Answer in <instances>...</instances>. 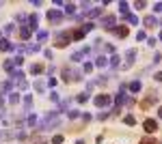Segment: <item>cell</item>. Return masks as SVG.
Masks as SVG:
<instances>
[{
  "instance_id": "obj_11",
  "label": "cell",
  "mask_w": 162,
  "mask_h": 144,
  "mask_svg": "<svg viewBox=\"0 0 162 144\" xmlns=\"http://www.w3.org/2000/svg\"><path fill=\"white\" fill-rule=\"evenodd\" d=\"M143 24L147 28H153V26H158V19H156V15H147V17H143Z\"/></svg>"
},
{
  "instance_id": "obj_18",
  "label": "cell",
  "mask_w": 162,
  "mask_h": 144,
  "mask_svg": "<svg viewBox=\"0 0 162 144\" xmlns=\"http://www.w3.org/2000/svg\"><path fill=\"white\" fill-rule=\"evenodd\" d=\"M132 92H141V88H143V84L138 82V80H134V82H130V86H128Z\"/></svg>"
},
{
  "instance_id": "obj_7",
  "label": "cell",
  "mask_w": 162,
  "mask_h": 144,
  "mask_svg": "<svg viewBox=\"0 0 162 144\" xmlns=\"http://www.w3.org/2000/svg\"><path fill=\"white\" fill-rule=\"evenodd\" d=\"M45 17H48V22H50V24H58L63 15H61V11H56V9H50Z\"/></svg>"
},
{
  "instance_id": "obj_41",
  "label": "cell",
  "mask_w": 162,
  "mask_h": 144,
  "mask_svg": "<svg viewBox=\"0 0 162 144\" xmlns=\"http://www.w3.org/2000/svg\"><path fill=\"white\" fill-rule=\"evenodd\" d=\"M125 19H128L130 24H138V15H132V13H130V15H125Z\"/></svg>"
},
{
  "instance_id": "obj_14",
  "label": "cell",
  "mask_w": 162,
  "mask_h": 144,
  "mask_svg": "<svg viewBox=\"0 0 162 144\" xmlns=\"http://www.w3.org/2000/svg\"><path fill=\"white\" fill-rule=\"evenodd\" d=\"M112 32H114V35H117V37H121V39H125L130 30H128V26H119V28H114Z\"/></svg>"
},
{
  "instance_id": "obj_5",
  "label": "cell",
  "mask_w": 162,
  "mask_h": 144,
  "mask_svg": "<svg viewBox=\"0 0 162 144\" xmlns=\"http://www.w3.org/2000/svg\"><path fill=\"white\" fill-rule=\"evenodd\" d=\"M158 101V95L156 92H149V97L147 99H143L141 103H138V108H141V110H149L151 108V103H156Z\"/></svg>"
},
{
  "instance_id": "obj_8",
  "label": "cell",
  "mask_w": 162,
  "mask_h": 144,
  "mask_svg": "<svg viewBox=\"0 0 162 144\" xmlns=\"http://www.w3.org/2000/svg\"><path fill=\"white\" fill-rule=\"evenodd\" d=\"M125 60H128V62L123 65V71L134 65V60H136V50H128V52H125Z\"/></svg>"
},
{
  "instance_id": "obj_21",
  "label": "cell",
  "mask_w": 162,
  "mask_h": 144,
  "mask_svg": "<svg viewBox=\"0 0 162 144\" xmlns=\"http://www.w3.org/2000/svg\"><path fill=\"white\" fill-rule=\"evenodd\" d=\"M2 69H5V71H9V73H11V71L15 69V62H13V58L5 60V62H2Z\"/></svg>"
},
{
  "instance_id": "obj_13",
  "label": "cell",
  "mask_w": 162,
  "mask_h": 144,
  "mask_svg": "<svg viewBox=\"0 0 162 144\" xmlns=\"http://www.w3.org/2000/svg\"><path fill=\"white\" fill-rule=\"evenodd\" d=\"M30 35H33V30H30L28 26H22V28H19V37L24 39V41H28V39H30Z\"/></svg>"
},
{
  "instance_id": "obj_33",
  "label": "cell",
  "mask_w": 162,
  "mask_h": 144,
  "mask_svg": "<svg viewBox=\"0 0 162 144\" xmlns=\"http://www.w3.org/2000/svg\"><path fill=\"white\" fill-rule=\"evenodd\" d=\"M30 105H33V97H30V95H26V97H24V110L28 112V110H30Z\"/></svg>"
},
{
  "instance_id": "obj_3",
  "label": "cell",
  "mask_w": 162,
  "mask_h": 144,
  "mask_svg": "<svg viewBox=\"0 0 162 144\" xmlns=\"http://www.w3.org/2000/svg\"><path fill=\"white\" fill-rule=\"evenodd\" d=\"M125 99H128V95H125V84H121L119 92L114 95V108H119V110H121V105L125 103Z\"/></svg>"
},
{
  "instance_id": "obj_37",
  "label": "cell",
  "mask_w": 162,
  "mask_h": 144,
  "mask_svg": "<svg viewBox=\"0 0 162 144\" xmlns=\"http://www.w3.org/2000/svg\"><path fill=\"white\" fill-rule=\"evenodd\" d=\"M141 144H160V142H158L156 138H149V136H147V138H143V140H141Z\"/></svg>"
},
{
  "instance_id": "obj_44",
  "label": "cell",
  "mask_w": 162,
  "mask_h": 144,
  "mask_svg": "<svg viewBox=\"0 0 162 144\" xmlns=\"http://www.w3.org/2000/svg\"><path fill=\"white\" fill-rule=\"evenodd\" d=\"M145 39H147V35H145L143 30H138V32H136V41H145Z\"/></svg>"
},
{
  "instance_id": "obj_23",
  "label": "cell",
  "mask_w": 162,
  "mask_h": 144,
  "mask_svg": "<svg viewBox=\"0 0 162 144\" xmlns=\"http://www.w3.org/2000/svg\"><path fill=\"white\" fill-rule=\"evenodd\" d=\"M82 39H84V32H82V30H80V28H78V30H74V32H72V41H82Z\"/></svg>"
},
{
  "instance_id": "obj_32",
  "label": "cell",
  "mask_w": 162,
  "mask_h": 144,
  "mask_svg": "<svg viewBox=\"0 0 162 144\" xmlns=\"http://www.w3.org/2000/svg\"><path fill=\"white\" fill-rule=\"evenodd\" d=\"M45 39H48V32H45V30H39V32H37V43H43Z\"/></svg>"
},
{
  "instance_id": "obj_55",
  "label": "cell",
  "mask_w": 162,
  "mask_h": 144,
  "mask_svg": "<svg viewBox=\"0 0 162 144\" xmlns=\"http://www.w3.org/2000/svg\"><path fill=\"white\" fill-rule=\"evenodd\" d=\"M43 54H45V58H54V54H52V50H45Z\"/></svg>"
},
{
  "instance_id": "obj_27",
  "label": "cell",
  "mask_w": 162,
  "mask_h": 144,
  "mask_svg": "<svg viewBox=\"0 0 162 144\" xmlns=\"http://www.w3.org/2000/svg\"><path fill=\"white\" fill-rule=\"evenodd\" d=\"M123 123H125V125H130V127H134V125H136V118H134V114H128V116L123 118Z\"/></svg>"
},
{
  "instance_id": "obj_1",
  "label": "cell",
  "mask_w": 162,
  "mask_h": 144,
  "mask_svg": "<svg viewBox=\"0 0 162 144\" xmlns=\"http://www.w3.org/2000/svg\"><path fill=\"white\" fill-rule=\"evenodd\" d=\"M69 41H72V32H69V30H63V32H58L56 35V47H67L69 45Z\"/></svg>"
},
{
  "instance_id": "obj_46",
  "label": "cell",
  "mask_w": 162,
  "mask_h": 144,
  "mask_svg": "<svg viewBox=\"0 0 162 144\" xmlns=\"http://www.w3.org/2000/svg\"><path fill=\"white\" fill-rule=\"evenodd\" d=\"M50 99H52L54 103H61V97H58V92H54V90H52V95H50Z\"/></svg>"
},
{
  "instance_id": "obj_16",
  "label": "cell",
  "mask_w": 162,
  "mask_h": 144,
  "mask_svg": "<svg viewBox=\"0 0 162 144\" xmlns=\"http://www.w3.org/2000/svg\"><path fill=\"white\" fill-rule=\"evenodd\" d=\"M15 22H19L22 26H28V15L26 13H17L15 15Z\"/></svg>"
},
{
  "instance_id": "obj_45",
  "label": "cell",
  "mask_w": 162,
  "mask_h": 144,
  "mask_svg": "<svg viewBox=\"0 0 162 144\" xmlns=\"http://www.w3.org/2000/svg\"><path fill=\"white\" fill-rule=\"evenodd\" d=\"M104 52H110V54H114V45H112V43H106V45H104Z\"/></svg>"
},
{
  "instance_id": "obj_48",
  "label": "cell",
  "mask_w": 162,
  "mask_h": 144,
  "mask_svg": "<svg viewBox=\"0 0 162 144\" xmlns=\"http://www.w3.org/2000/svg\"><path fill=\"white\" fill-rule=\"evenodd\" d=\"M61 110L65 112V110H69V99H65V101H61Z\"/></svg>"
},
{
  "instance_id": "obj_35",
  "label": "cell",
  "mask_w": 162,
  "mask_h": 144,
  "mask_svg": "<svg viewBox=\"0 0 162 144\" xmlns=\"http://www.w3.org/2000/svg\"><path fill=\"white\" fill-rule=\"evenodd\" d=\"M15 86H17L19 90H26V88H28V82H26V80H17V82H15Z\"/></svg>"
},
{
  "instance_id": "obj_47",
  "label": "cell",
  "mask_w": 162,
  "mask_h": 144,
  "mask_svg": "<svg viewBox=\"0 0 162 144\" xmlns=\"http://www.w3.org/2000/svg\"><path fill=\"white\" fill-rule=\"evenodd\" d=\"M63 140H65L63 136H54V138H52V144H63Z\"/></svg>"
},
{
  "instance_id": "obj_28",
  "label": "cell",
  "mask_w": 162,
  "mask_h": 144,
  "mask_svg": "<svg viewBox=\"0 0 162 144\" xmlns=\"http://www.w3.org/2000/svg\"><path fill=\"white\" fill-rule=\"evenodd\" d=\"M80 80H82V71L74 69V71H72V82H80Z\"/></svg>"
},
{
  "instance_id": "obj_4",
  "label": "cell",
  "mask_w": 162,
  "mask_h": 144,
  "mask_svg": "<svg viewBox=\"0 0 162 144\" xmlns=\"http://www.w3.org/2000/svg\"><path fill=\"white\" fill-rule=\"evenodd\" d=\"M102 26L106 30H114V26H117V17H114V15H104L102 17Z\"/></svg>"
},
{
  "instance_id": "obj_62",
  "label": "cell",
  "mask_w": 162,
  "mask_h": 144,
  "mask_svg": "<svg viewBox=\"0 0 162 144\" xmlns=\"http://www.w3.org/2000/svg\"><path fill=\"white\" fill-rule=\"evenodd\" d=\"M0 7H2V2H0Z\"/></svg>"
},
{
  "instance_id": "obj_31",
  "label": "cell",
  "mask_w": 162,
  "mask_h": 144,
  "mask_svg": "<svg viewBox=\"0 0 162 144\" xmlns=\"http://www.w3.org/2000/svg\"><path fill=\"white\" fill-rule=\"evenodd\" d=\"M28 50H30V54L41 52V43H30V45H28Z\"/></svg>"
},
{
  "instance_id": "obj_49",
  "label": "cell",
  "mask_w": 162,
  "mask_h": 144,
  "mask_svg": "<svg viewBox=\"0 0 162 144\" xmlns=\"http://www.w3.org/2000/svg\"><path fill=\"white\" fill-rule=\"evenodd\" d=\"M13 62H15V67H19L22 62H24V56H17V58H13Z\"/></svg>"
},
{
  "instance_id": "obj_24",
  "label": "cell",
  "mask_w": 162,
  "mask_h": 144,
  "mask_svg": "<svg viewBox=\"0 0 162 144\" xmlns=\"http://www.w3.org/2000/svg\"><path fill=\"white\" fill-rule=\"evenodd\" d=\"M63 7H65V13H67V15H74V13H76V5H72V2H65Z\"/></svg>"
},
{
  "instance_id": "obj_43",
  "label": "cell",
  "mask_w": 162,
  "mask_h": 144,
  "mask_svg": "<svg viewBox=\"0 0 162 144\" xmlns=\"http://www.w3.org/2000/svg\"><path fill=\"white\" fill-rule=\"evenodd\" d=\"M80 9H82L84 13H89L91 9H93V7H91V2H82V5H80Z\"/></svg>"
},
{
  "instance_id": "obj_2",
  "label": "cell",
  "mask_w": 162,
  "mask_h": 144,
  "mask_svg": "<svg viewBox=\"0 0 162 144\" xmlns=\"http://www.w3.org/2000/svg\"><path fill=\"white\" fill-rule=\"evenodd\" d=\"M93 103H95L97 108H108V105L112 103V97H110V95H106V92H102V95H97V97L93 99Z\"/></svg>"
},
{
  "instance_id": "obj_22",
  "label": "cell",
  "mask_w": 162,
  "mask_h": 144,
  "mask_svg": "<svg viewBox=\"0 0 162 144\" xmlns=\"http://www.w3.org/2000/svg\"><path fill=\"white\" fill-rule=\"evenodd\" d=\"M106 65H108V58H106V56H97V58H95V67L104 69Z\"/></svg>"
},
{
  "instance_id": "obj_56",
  "label": "cell",
  "mask_w": 162,
  "mask_h": 144,
  "mask_svg": "<svg viewBox=\"0 0 162 144\" xmlns=\"http://www.w3.org/2000/svg\"><path fill=\"white\" fill-rule=\"evenodd\" d=\"M156 82H162V71H158V73H156Z\"/></svg>"
},
{
  "instance_id": "obj_60",
  "label": "cell",
  "mask_w": 162,
  "mask_h": 144,
  "mask_svg": "<svg viewBox=\"0 0 162 144\" xmlns=\"http://www.w3.org/2000/svg\"><path fill=\"white\" fill-rule=\"evenodd\" d=\"M0 140H2V129H0Z\"/></svg>"
},
{
  "instance_id": "obj_42",
  "label": "cell",
  "mask_w": 162,
  "mask_h": 144,
  "mask_svg": "<svg viewBox=\"0 0 162 144\" xmlns=\"http://www.w3.org/2000/svg\"><path fill=\"white\" fill-rule=\"evenodd\" d=\"M67 116L74 121V118H78V116H80V112H78V110H69V112H67Z\"/></svg>"
},
{
  "instance_id": "obj_20",
  "label": "cell",
  "mask_w": 162,
  "mask_h": 144,
  "mask_svg": "<svg viewBox=\"0 0 162 144\" xmlns=\"http://www.w3.org/2000/svg\"><path fill=\"white\" fill-rule=\"evenodd\" d=\"M61 75H63V82H67V84L72 82V71H69L67 67H63V71H61Z\"/></svg>"
},
{
  "instance_id": "obj_19",
  "label": "cell",
  "mask_w": 162,
  "mask_h": 144,
  "mask_svg": "<svg viewBox=\"0 0 162 144\" xmlns=\"http://www.w3.org/2000/svg\"><path fill=\"white\" fill-rule=\"evenodd\" d=\"M102 13H104V9H102V7H93V9H91L86 15H89V17H100Z\"/></svg>"
},
{
  "instance_id": "obj_30",
  "label": "cell",
  "mask_w": 162,
  "mask_h": 144,
  "mask_svg": "<svg viewBox=\"0 0 162 144\" xmlns=\"http://www.w3.org/2000/svg\"><path fill=\"white\" fill-rule=\"evenodd\" d=\"M93 28H95V24H93V22H86V24H82V28H80V30H82V32H91Z\"/></svg>"
},
{
  "instance_id": "obj_12",
  "label": "cell",
  "mask_w": 162,
  "mask_h": 144,
  "mask_svg": "<svg viewBox=\"0 0 162 144\" xmlns=\"http://www.w3.org/2000/svg\"><path fill=\"white\" fill-rule=\"evenodd\" d=\"M37 26H39V17H37V13L28 15V28H30V30H37Z\"/></svg>"
},
{
  "instance_id": "obj_61",
  "label": "cell",
  "mask_w": 162,
  "mask_h": 144,
  "mask_svg": "<svg viewBox=\"0 0 162 144\" xmlns=\"http://www.w3.org/2000/svg\"><path fill=\"white\" fill-rule=\"evenodd\" d=\"M160 41H162V32H160Z\"/></svg>"
},
{
  "instance_id": "obj_51",
  "label": "cell",
  "mask_w": 162,
  "mask_h": 144,
  "mask_svg": "<svg viewBox=\"0 0 162 144\" xmlns=\"http://www.w3.org/2000/svg\"><path fill=\"white\" fill-rule=\"evenodd\" d=\"M97 118H100V121H106V118H108V112H100Z\"/></svg>"
},
{
  "instance_id": "obj_57",
  "label": "cell",
  "mask_w": 162,
  "mask_h": 144,
  "mask_svg": "<svg viewBox=\"0 0 162 144\" xmlns=\"http://www.w3.org/2000/svg\"><path fill=\"white\" fill-rule=\"evenodd\" d=\"M158 116H160V118H162V105H160V108H158Z\"/></svg>"
},
{
  "instance_id": "obj_36",
  "label": "cell",
  "mask_w": 162,
  "mask_h": 144,
  "mask_svg": "<svg viewBox=\"0 0 162 144\" xmlns=\"http://www.w3.org/2000/svg\"><path fill=\"white\" fill-rule=\"evenodd\" d=\"M2 28H5V35H13V32H15V26H13V24H5Z\"/></svg>"
},
{
  "instance_id": "obj_10",
  "label": "cell",
  "mask_w": 162,
  "mask_h": 144,
  "mask_svg": "<svg viewBox=\"0 0 162 144\" xmlns=\"http://www.w3.org/2000/svg\"><path fill=\"white\" fill-rule=\"evenodd\" d=\"M91 54V47H84L82 52H76V54H72V60H76V62H80L84 56H89Z\"/></svg>"
},
{
  "instance_id": "obj_52",
  "label": "cell",
  "mask_w": 162,
  "mask_h": 144,
  "mask_svg": "<svg viewBox=\"0 0 162 144\" xmlns=\"http://www.w3.org/2000/svg\"><path fill=\"white\" fill-rule=\"evenodd\" d=\"M48 86L54 88V86H56V78H48Z\"/></svg>"
},
{
  "instance_id": "obj_54",
  "label": "cell",
  "mask_w": 162,
  "mask_h": 144,
  "mask_svg": "<svg viewBox=\"0 0 162 144\" xmlns=\"http://www.w3.org/2000/svg\"><path fill=\"white\" fill-rule=\"evenodd\" d=\"M134 9H145V2H143V0H141V2H136V5H134Z\"/></svg>"
},
{
  "instance_id": "obj_59",
  "label": "cell",
  "mask_w": 162,
  "mask_h": 144,
  "mask_svg": "<svg viewBox=\"0 0 162 144\" xmlns=\"http://www.w3.org/2000/svg\"><path fill=\"white\" fill-rule=\"evenodd\" d=\"M76 144H84V140H78V142H76Z\"/></svg>"
},
{
  "instance_id": "obj_29",
  "label": "cell",
  "mask_w": 162,
  "mask_h": 144,
  "mask_svg": "<svg viewBox=\"0 0 162 144\" xmlns=\"http://www.w3.org/2000/svg\"><path fill=\"white\" fill-rule=\"evenodd\" d=\"M9 90H11V80H7V82L0 84V92H2V95H5V92H9Z\"/></svg>"
},
{
  "instance_id": "obj_53",
  "label": "cell",
  "mask_w": 162,
  "mask_h": 144,
  "mask_svg": "<svg viewBox=\"0 0 162 144\" xmlns=\"http://www.w3.org/2000/svg\"><path fill=\"white\" fill-rule=\"evenodd\" d=\"M156 43H158V39H147V45H151V47H156Z\"/></svg>"
},
{
  "instance_id": "obj_58",
  "label": "cell",
  "mask_w": 162,
  "mask_h": 144,
  "mask_svg": "<svg viewBox=\"0 0 162 144\" xmlns=\"http://www.w3.org/2000/svg\"><path fill=\"white\" fill-rule=\"evenodd\" d=\"M2 105H5V99H2V97H0V110H2Z\"/></svg>"
},
{
  "instance_id": "obj_15",
  "label": "cell",
  "mask_w": 162,
  "mask_h": 144,
  "mask_svg": "<svg viewBox=\"0 0 162 144\" xmlns=\"http://www.w3.org/2000/svg\"><path fill=\"white\" fill-rule=\"evenodd\" d=\"M30 73H33V75H39V73H43V65H39V62H33V65H30Z\"/></svg>"
},
{
  "instance_id": "obj_38",
  "label": "cell",
  "mask_w": 162,
  "mask_h": 144,
  "mask_svg": "<svg viewBox=\"0 0 162 144\" xmlns=\"http://www.w3.org/2000/svg\"><path fill=\"white\" fill-rule=\"evenodd\" d=\"M76 101H78V103H86V101H89V95H86V92L78 95V97H76Z\"/></svg>"
},
{
  "instance_id": "obj_26",
  "label": "cell",
  "mask_w": 162,
  "mask_h": 144,
  "mask_svg": "<svg viewBox=\"0 0 162 144\" xmlns=\"http://www.w3.org/2000/svg\"><path fill=\"white\" fill-rule=\"evenodd\" d=\"M119 11L123 13V17L130 15V5H128V2H119Z\"/></svg>"
},
{
  "instance_id": "obj_34",
  "label": "cell",
  "mask_w": 162,
  "mask_h": 144,
  "mask_svg": "<svg viewBox=\"0 0 162 144\" xmlns=\"http://www.w3.org/2000/svg\"><path fill=\"white\" fill-rule=\"evenodd\" d=\"M35 90H37V92H43V90H45V84H43L41 80H35Z\"/></svg>"
},
{
  "instance_id": "obj_17",
  "label": "cell",
  "mask_w": 162,
  "mask_h": 144,
  "mask_svg": "<svg viewBox=\"0 0 162 144\" xmlns=\"http://www.w3.org/2000/svg\"><path fill=\"white\" fill-rule=\"evenodd\" d=\"M108 65H112L114 69H117V67L121 65V56H119V54H112V56H110V60H108Z\"/></svg>"
},
{
  "instance_id": "obj_50",
  "label": "cell",
  "mask_w": 162,
  "mask_h": 144,
  "mask_svg": "<svg viewBox=\"0 0 162 144\" xmlns=\"http://www.w3.org/2000/svg\"><path fill=\"white\" fill-rule=\"evenodd\" d=\"M153 11H156V13H162V2H156V5H153Z\"/></svg>"
},
{
  "instance_id": "obj_39",
  "label": "cell",
  "mask_w": 162,
  "mask_h": 144,
  "mask_svg": "<svg viewBox=\"0 0 162 144\" xmlns=\"http://www.w3.org/2000/svg\"><path fill=\"white\" fill-rule=\"evenodd\" d=\"M17 101H19V95H17V92H11V97H9V103H11V105H15Z\"/></svg>"
},
{
  "instance_id": "obj_9",
  "label": "cell",
  "mask_w": 162,
  "mask_h": 144,
  "mask_svg": "<svg viewBox=\"0 0 162 144\" xmlns=\"http://www.w3.org/2000/svg\"><path fill=\"white\" fill-rule=\"evenodd\" d=\"M15 45L9 41V39H0V52H13Z\"/></svg>"
},
{
  "instance_id": "obj_6",
  "label": "cell",
  "mask_w": 162,
  "mask_h": 144,
  "mask_svg": "<svg viewBox=\"0 0 162 144\" xmlns=\"http://www.w3.org/2000/svg\"><path fill=\"white\" fill-rule=\"evenodd\" d=\"M143 129H145L147 133H156V129H158L156 118H145V121H143Z\"/></svg>"
},
{
  "instance_id": "obj_25",
  "label": "cell",
  "mask_w": 162,
  "mask_h": 144,
  "mask_svg": "<svg viewBox=\"0 0 162 144\" xmlns=\"http://www.w3.org/2000/svg\"><path fill=\"white\" fill-rule=\"evenodd\" d=\"M33 142H35V144H48V140H45L41 133H35V136H33Z\"/></svg>"
},
{
  "instance_id": "obj_40",
  "label": "cell",
  "mask_w": 162,
  "mask_h": 144,
  "mask_svg": "<svg viewBox=\"0 0 162 144\" xmlns=\"http://www.w3.org/2000/svg\"><path fill=\"white\" fill-rule=\"evenodd\" d=\"M93 62H84V67H82V71H84V73H91V71H93Z\"/></svg>"
}]
</instances>
